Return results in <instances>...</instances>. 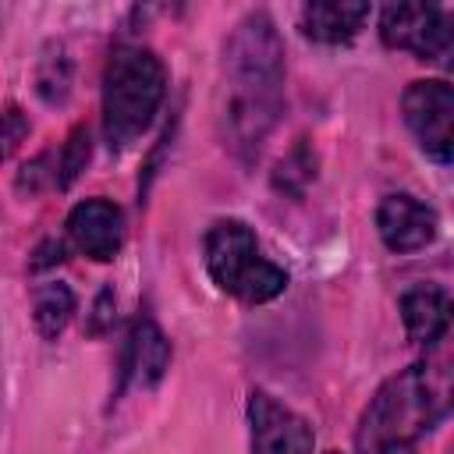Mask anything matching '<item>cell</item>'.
I'll return each mask as SVG.
<instances>
[{"label":"cell","mask_w":454,"mask_h":454,"mask_svg":"<svg viewBox=\"0 0 454 454\" xmlns=\"http://www.w3.org/2000/svg\"><path fill=\"white\" fill-rule=\"evenodd\" d=\"M60 259H64V245H60L57 238H50V241H43V245L35 248L32 270H46V266H53V262H60Z\"/></svg>","instance_id":"cell-17"},{"label":"cell","mask_w":454,"mask_h":454,"mask_svg":"<svg viewBox=\"0 0 454 454\" xmlns=\"http://www.w3.org/2000/svg\"><path fill=\"white\" fill-rule=\"evenodd\" d=\"M206 270L220 291L241 301H270L287 287V273L259 255V241L241 220H216L206 231Z\"/></svg>","instance_id":"cell-4"},{"label":"cell","mask_w":454,"mask_h":454,"mask_svg":"<svg viewBox=\"0 0 454 454\" xmlns=\"http://www.w3.org/2000/svg\"><path fill=\"white\" fill-rule=\"evenodd\" d=\"M401 110L419 149L436 163H454V85L440 78L411 82L401 96Z\"/></svg>","instance_id":"cell-6"},{"label":"cell","mask_w":454,"mask_h":454,"mask_svg":"<svg viewBox=\"0 0 454 454\" xmlns=\"http://www.w3.org/2000/svg\"><path fill=\"white\" fill-rule=\"evenodd\" d=\"M330 454H337V450H330Z\"/></svg>","instance_id":"cell-19"},{"label":"cell","mask_w":454,"mask_h":454,"mask_svg":"<svg viewBox=\"0 0 454 454\" xmlns=\"http://www.w3.org/2000/svg\"><path fill=\"white\" fill-rule=\"evenodd\" d=\"M248 419L252 454H312V426L270 394L255 390L248 397Z\"/></svg>","instance_id":"cell-7"},{"label":"cell","mask_w":454,"mask_h":454,"mask_svg":"<svg viewBox=\"0 0 454 454\" xmlns=\"http://www.w3.org/2000/svg\"><path fill=\"white\" fill-rule=\"evenodd\" d=\"M380 35L390 50H408L443 71H454V7L390 4L380 14Z\"/></svg>","instance_id":"cell-5"},{"label":"cell","mask_w":454,"mask_h":454,"mask_svg":"<svg viewBox=\"0 0 454 454\" xmlns=\"http://www.w3.org/2000/svg\"><path fill=\"white\" fill-rule=\"evenodd\" d=\"M312 177H316V153H312V145L301 138V142L280 160V167H277V174H273V188L298 199V195L312 184Z\"/></svg>","instance_id":"cell-15"},{"label":"cell","mask_w":454,"mask_h":454,"mask_svg":"<svg viewBox=\"0 0 454 454\" xmlns=\"http://www.w3.org/2000/svg\"><path fill=\"white\" fill-rule=\"evenodd\" d=\"M35 89L50 106H60L67 99V92H71V57L60 43L46 46V53L39 60V71H35Z\"/></svg>","instance_id":"cell-14"},{"label":"cell","mask_w":454,"mask_h":454,"mask_svg":"<svg viewBox=\"0 0 454 454\" xmlns=\"http://www.w3.org/2000/svg\"><path fill=\"white\" fill-rule=\"evenodd\" d=\"M71 312H74V291H71L67 284L57 280V284H43V287L35 291L32 319H35V330H39L46 340H53V337L67 326Z\"/></svg>","instance_id":"cell-13"},{"label":"cell","mask_w":454,"mask_h":454,"mask_svg":"<svg viewBox=\"0 0 454 454\" xmlns=\"http://www.w3.org/2000/svg\"><path fill=\"white\" fill-rule=\"evenodd\" d=\"M284 106V43L273 21L248 14L223 50V135L241 160L259 156Z\"/></svg>","instance_id":"cell-1"},{"label":"cell","mask_w":454,"mask_h":454,"mask_svg":"<svg viewBox=\"0 0 454 454\" xmlns=\"http://www.w3.org/2000/svg\"><path fill=\"white\" fill-rule=\"evenodd\" d=\"M167 92V71L145 46L121 43L103 71V135L110 149L131 145L156 117Z\"/></svg>","instance_id":"cell-3"},{"label":"cell","mask_w":454,"mask_h":454,"mask_svg":"<svg viewBox=\"0 0 454 454\" xmlns=\"http://www.w3.org/2000/svg\"><path fill=\"white\" fill-rule=\"evenodd\" d=\"M401 319L408 330V340L415 344H440L454 326V298L443 287L419 284L401 294Z\"/></svg>","instance_id":"cell-10"},{"label":"cell","mask_w":454,"mask_h":454,"mask_svg":"<svg viewBox=\"0 0 454 454\" xmlns=\"http://www.w3.org/2000/svg\"><path fill=\"white\" fill-rule=\"evenodd\" d=\"M454 411V340L433 344L426 362L390 376L358 426V454H411L415 440Z\"/></svg>","instance_id":"cell-2"},{"label":"cell","mask_w":454,"mask_h":454,"mask_svg":"<svg viewBox=\"0 0 454 454\" xmlns=\"http://www.w3.org/2000/svg\"><path fill=\"white\" fill-rule=\"evenodd\" d=\"M170 365V344L160 333V326L153 319H138L128 340V355H124V376H135L142 387H153Z\"/></svg>","instance_id":"cell-12"},{"label":"cell","mask_w":454,"mask_h":454,"mask_svg":"<svg viewBox=\"0 0 454 454\" xmlns=\"http://www.w3.org/2000/svg\"><path fill=\"white\" fill-rule=\"evenodd\" d=\"M28 135V124L21 121V110L18 106H7V153H14L18 138Z\"/></svg>","instance_id":"cell-18"},{"label":"cell","mask_w":454,"mask_h":454,"mask_svg":"<svg viewBox=\"0 0 454 454\" xmlns=\"http://www.w3.org/2000/svg\"><path fill=\"white\" fill-rule=\"evenodd\" d=\"M376 227H380V238L390 252H419L426 248L433 238H436V209L426 206L422 199L415 195H387L376 209Z\"/></svg>","instance_id":"cell-8"},{"label":"cell","mask_w":454,"mask_h":454,"mask_svg":"<svg viewBox=\"0 0 454 454\" xmlns=\"http://www.w3.org/2000/svg\"><path fill=\"white\" fill-rule=\"evenodd\" d=\"M67 234L78 245V252H85L89 259H114L124 245V216L114 202L106 199H85L71 209L67 216Z\"/></svg>","instance_id":"cell-9"},{"label":"cell","mask_w":454,"mask_h":454,"mask_svg":"<svg viewBox=\"0 0 454 454\" xmlns=\"http://www.w3.org/2000/svg\"><path fill=\"white\" fill-rule=\"evenodd\" d=\"M372 7L369 4H351V0H316V4H305L301 11V32L316 43H326V46H337V43H348L362 32V25L369 21Z\"/></svg>","instance_id":"cell-11"},{"label":"cell","mask_w":454,"mask_h":454,"mask_svg":"<svg viewBox=\"0 0 454 454\" xmlns=\"http://www.w3.org/2000/svg\"><path fill=\"white\" fill-rule=\"evenodd\" d=\"M89 153H92V142H89V128H74L71 138L64 142L60 156H57V188H67L89 163Z\"/></svg>","instance_id":"cell-16"}]
</instances>
